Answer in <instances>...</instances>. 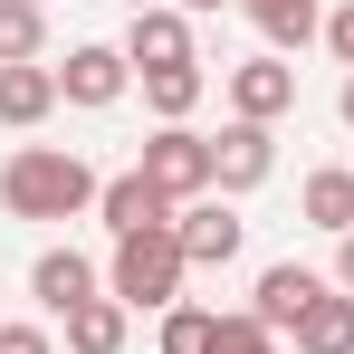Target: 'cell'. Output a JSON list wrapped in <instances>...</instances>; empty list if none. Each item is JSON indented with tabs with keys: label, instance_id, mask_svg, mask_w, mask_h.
Here are the masks:
<instances>
[{
	"label": "cell",
	"instance_id": "cell-19",
	"mask_svg": "<svg viewBox=\"0 0 354 354\" xmlns=\"http://www.w3.org/2000/svg\"><path fill=\"white\" fill-rule=\"evenodd\" d=\"M221 345V306H163V354H211Z\"/></svg>",
	"mask_w": 354,
	"mask_h": 354
},
{
	"label": "cell",
	"instance_id": "cell-25",
	"mask_svg": "<svg viewBox=\"0 0 354 354\" xmlns=\"http://www.w3.org/2000/svg\"><path fill=\"white\" fill-rule=\"evenodd\" d=\"M335 115H345V124H354V77H345V86H335Z\"/></svg>",
	"mask_w": 354,
	"mask_h": 354
},
{
	"label": "cell",
	"instance_id": "cell-12",
	"mask_svg": "<svg viewBox=\"0 0 354 354\" xmlns=\"http://www.w3.org/2000/svg\"><path fill=\"white\" fill-rule=\"evenodd\" d=\"M288 335H297V354H354V297H345V288H326V297H316V306L288 326Z\"/></svg>",
	"mask_w": 354,
	"mask_h": 354
},
{
	"label": "cell",
	"instance_id": "cell-11",
	"mask_svg": "<svg viewBox=\"0 0 354 354\" xmlns=\"http://www.w3.org/2000/svg\"><path fill=\"white\" fill-rule=\"evenodd\" d=\"M96 221H106L115 239H144V230H173V201H163L144 173H115L106 192H96Z\"/></svg>",
	"mask_w": 354,
	"mask_h": 354
},
{
	"label": "cell",
	"instance_id": "cell-13",
	"mask_svg": "<svg viewBox=\"0 0 354 354\" xmlns=\"http://www.w3.org/2000/svg\"><path fill=\"white\" fill-rule=\"evenodd\" d=\"M48 106H67L58 67H0V124H39Z\"/></svg>",
	"mask_w": 354,
	"mask_h": 354
},
{
	"label": "cell",
	"instance_id": "cell-6",
	"mask_svg": "<svg viewBox=\"0 0 354 354\" xmlns=\"http://www.w3.org/2000/svg\"><path fill=\"white\" fill-rule=\"evenodd\" d=\"M221 86H230V115H239V124H278V115L297 106V67L278 58V48H268V58H249V67H230Z\"/></svg>",
	"mask_w": 354,
	"mask_h": 354
},
{
	"label": "cell",
	"instance_id": "cell-2",
	"mask_svg": "<svg viewBox=\"0 0 354 354\" xmlns=\"http://www.w3.org/2000/svg\"><path fill=\"white\" fill-rule=\"evenodd\" d=\"M182 278H192V259H182L173 230H144V239H115V259H106V297L115 306H182Z\"/></svg>",
	"mask_w": 354,
	"mask_h": 354
},
{
	"label": "cell",
	"instance_id": "cell-3",
	"mask_svg": "<svg viewBox=\"0 0 354 354\" xmlns=\"http://www.w3.org/2000/svg\"><path fill=\"white\" fill-rule=\"evenodd\" d=\"M134 173L153 182L173 211H182V201H211V134H192V124H163V134L144 144V163H134Z\"/></svg>",
	"mask_w": 354,
	"mask_h": 354
},
{
	"label": "cell",
	"instance_id": "cell-17",
	"mask_svg": "<svg viewBox=\"0 0 354 354\" xmlns=\"http://www.w3.org/2000/svg\"><path fill=\"white\" fill-rule=\"evenodd\" d=\"M48 48V10L39 0H0V67H39Z\"/></svg>",
	"mask_w": 354,
	"mask_h": 354
},
{
	"label": "cell",
	"instance_id": "cell-9",
	"mask_svg": "<svg viewBox=\"0 0 354 354\" xmlns=\"http://www.w3.org/2000/svg\"><path fill=\"white\" fill-rule=\"evenodd\" d=\"M124 58H134V77L192 67V19H182L173 0H163V10H134V19H124Z\"/></svg>",
	"mask_w": 354,
	"mask_h": 354
},
{
	"label": "cell",
	"instance_id": "cell-23",
	"mask_svg": "<svg viewBox=\"0 0 354 354\" xmlns=\"http://www.w3.org/2000/svg\"><path fill=\"white\" fill-rule=\"evenodd\" d=\"M335 288H345V297H354V230H345V239H335Z\"/></svg>",
	"mask_w": 354,
	"mask_h": 354
},
{
	"label": "cell",
	"instance_id": "cell-18",
	"mask_svg": "<svg viewBox=\"0 0 354 354\" xmlns=\"http://www.w3.org/2000/svg\"><path fill=\"white\" fill-rule=\"evenodd\" d=\"M134 86H144V106H153L163 124H182L192 106H201V86H211V77H201V58H192V67H153V77H134Z\"/></svg>",
	"mask_w": 354,
	"mask_h": 354
},
{
	"label": "cell",
	"instance_id": "cell-20",
	"mask_svg": "<svg viewBox=\"0 0 354 354\" xmlns=\"http://www.w3.org/2000/svg\"><path fill=\"white\" fill-rule=\"evenodd\" d=\"M211 354H268V326L239 306V316H221V345H211Z\"/></svg>",
	"mask_w": 354,
	"mask_h": 354
},
{
	"label": "cell",
	"instance_id": "cell-10",
	"mask_svg": "<svg viewBox=\"0 0 354 354\" xmlns=\"http://www.w3.org/2000/svg\"><path fill=\"white\" fill-rule=\"evenodd\" d=\"M29 297H39L48 316H77L86 297H106V278H96V259H77V249H39V259H29Z\"/></svg>",
	"mask_w": 354,
	"mask_h": 354
},
{
	"label": "cell",
	"instance_id": "cell-21",
	"mask_svg": "<svg viewBox=\"0 0 354 354\" xmlns=\"http://www.w3.org/2000/svg\"><path fill=\"white\" fill-rule=\"evenodd\" d=\"M326 48H335V67L354 77V0H345V10H326Z\"/></svg>",
	"mask_w": 354,
	"mask_h": 354
},
{
	"label": "cell",
	"instance_id": "cell-24",
	"mask_svg": "<svg viewBox=\"0 0 354 354\" xmlns=\"http://www.w3.org/2000/svg\"><path fill=\"white\" fill-rule=\"evenodd\" d=\"M173 10H182V19H192V10H239V0H173Z\"/></svg>",
	"mask_w": 354,
	"mask_h": 354
},
{
	"label": "cell",
	"instance_id": "cell-8",
	"mask_svg": "<svg viewBox=\"0 0 354 354\" xmlns=\"http://www.w3.org/2000/svg\"><path fill=\"white\" fill-rule=\"evenodd\" d=\"M335 288V278H316V268H297V259H278V268H259V288H249V316L268 326V335H288L297 316L316 306V297Z\"/></svg>",
	"mask_w": 354,
	"mask_h": 354
},
{
	"label": "cell",
	"instance_id": "cell-1",
	"mask_svg": "<svg viewBox=\"0 0 354 354\" xmlns=\"http://www.w3.org/2000/svg\"><path fill=\"white\" fill-rule=\"evenodd\" d=\"M96 163L86 153H67V144H19L10 163H0V211L10 221H77V211H96Z\"/></svg>",
	"mask_w": 354,
	"mask_h": 354
},
{
	"label": "cell",
	"instance_id": "cell-26",
	"mask_svg": "<svg viewBox=\"0 0 354 354\" xmlns=\"http://www.w3.org/2000/svg\"><path fill=\"white\" fill-rule=\"evenodd\" d=\"M124 10H163V0H124Z\"/></svg>",
	"mask_w": 354,
	"mask_h": 354
},
{
	"label": "cell",
	"instance_id": "cell-5",
	"mask_svg": "<svg viewBox=\"0 0 354 354\" xmlns=\"http://www.w3.org/2000/svg\"><path fill=\"white\" fill-rule=\"evenodd\" d=\"M268 173H278V134H268V124H239V115H230V134L211 144V192L230 201V192H259Z\"/></svg>",
	"mask_w": 354,
	"mask_h": 354
},
{
	"label": "cell",
	"instance_id": "cell-4",
	"mask_svg": "<svg viewBox=\"0 0 354 354\" xmlns=\"http://www.w3.org/2000/svg\"><path fill=\"white\" fill-rule=\"evenodd\" d=\"M173 239H182V259H192V268H230L239 239H249V221L211 192V201H182V211H173Z\"/></svg>",
	"mask_w": 354,
	"mask_h": 354
},
{
	"label": "cell",
	"instance_id": "cell-15",
	"mask_svg": "<svg viewBox=\"0 0 354 354\" xmlns=\"http://www.w3.org/2000/svg\"><path fill=\"white\" fill-rule=\"evenodd\" d=\"M124 316H134V306H115V297H86V306L67 316V354H124Z\"/></svg>",
	"mask_w": 354,
	"mask_h": 354
},
{
	"label": "cell",
	"instance_id": "cell-14",
	"mask_svg": "<svg viewBox=\"0 0 354 354\" xmlns=\"http://www.w3.org/2000/svg\"><path fill=\"white\" fill-rule=\"evenodd\" d=\"M239 10L259 19V39H268L278 58H288V48H306V39L326 29V10H316V0H239Z\"/></svg>",
	"mask_w": 354,
	"mask_h": 354
},
{
	"label": "cell",
	"instance_id": "cell-16",
	"mask_svg": "<svg viewBox=\"0 0 354 354\" xmlns=\"http://www.w3.org/2000/svg\"><path fill=\"white\" fill-rule=\"evenodd\" d=\"M306 221L316 230H354V163H326V173H306Z\"/></svg>",
	"mask_w": 354,
	"mask_h": 354
},
{
	"label": "cell",
	"instance_id": "cell-22",
	"mask_svg": "<svg viewBox=\"0 0 354 354\" xmlns=\"http://www.w3.org/2000/svg\"><path fill=\"white\" fill-rule=\"evenodd\" d=\"M0 354H48V335L39 326H0Z\"/></svg>",
	"mask_w": 354,
	"mask_h": 354
},
{
	"label": "cell",
	"instance_id": "cell-7",
	"mask_svg": "<svg viewBox=\"0 0 354 354\" xmlns=\"http://www.w3.org/2000/svg\"><path fill=\"white\" fill-rule=\"evenodd\" d=\"M124 86H134V58H124V48H96V39L67 48V67H58V96H67V106H86V115L115 106Z\"/></svg>",
	"mask_w": 354,
	"mask_h": 354
},
{
	"label": "cell",
	"instance_id": "cell-27",
	"mask_svg": "<svg viewBox=\"0 0 354 354\" xmlns=\"http://www.w3.org/2000/svg\"><path fill=\"white\" fill-rule=\"evenodd\" d=\"M39 10H48V0H39Z\"/></svg>",
	"mask_w": 354,
	"mask_h": 354
}]
</instances>
